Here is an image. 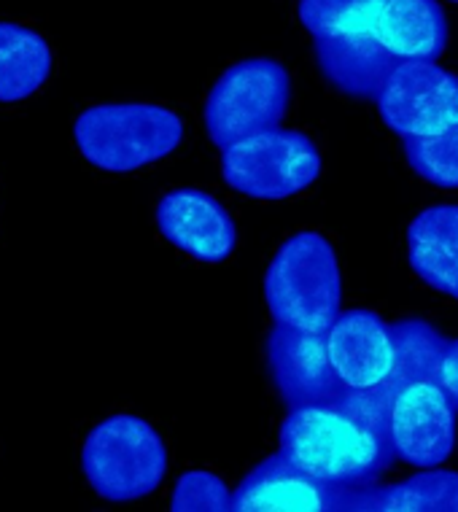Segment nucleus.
I'll list each match as a JSON object with an SVG mask.
<instances>
[{"mask_svg": "<svg viewBox=\"0 0 458 512\" xmlns=\"http://www.w3.org/2000/svg\"><path fill=\"white\" fill-rule=\"evenodd\" d=\"M281 453L326 486L370 488L394 467L388 407L375 394L318 399L291 407L278 434Z\"/></svg>", "mask_w": 458, "mask_h": 512, "instance_id": "obj_1", "label": "nucleus"}, {"mask_svg": "<svg viewBox=\"0 0 458 512\" xmlns=\"http://www.w3.org/2000/svg\"><path fill=\"white\" fill-rule=\"evenodd\" d=\"M265 300L275 324L326 332L343 302L335 246L318 232L291 235L267 267Z\"/></svg>", "mask_w": 458, "mask_h": 512, "instance_id": "obj_2", "label": "nucleus"}, {"mask_svg": "<svg viewBox=\"0 0 458 512\" xmlns=\"http://www.w3.org/2000/svg\"><path fill=\"white\" fill-rule=\"evenodd\" d=\"M73 141L97 170L133 173L173 154L184 141V122L154 103H106L76 116Z\"/></svg>", "mask_w": 458, "mask_h": 512, "instance_id": "obj_3", "label": "nucleus"}, {"mask_svg": "<svg viewBox=\"0 0 458 512\" xmlns=\"http://www.w3.org/2000/svg\"><path fill=\"white\" fill-rule=\"evenodd\" d=\"M81 469L106 502H135L154 494L168 472V448L149 421L138 415H111L87 434Z\"/></svg>", "mask_w": 458, "mask_h": 512, "instance_id": "obj_4", "label": "nucleus"}, {"mask_svg": "<svg viewBox=\"0 0 458 512\" xmlns=\"http://www.w3.org/2000/svg\"><path fill=\"white\" fill-rule=\"evenodd\" d=\"M291 76L281 62L254 57L224 71L205 100V130L221 151L246 135L273 130L289 111Z\"/></svg>", "mask_w": 458, "mask_h": 512, "instance_id": "obj_5", "label": "nucleus"}, {"mask_svg": "<svg viewBox=\"0 0 458 512\" xmlns=\"http://www.w3.org/2000/svg\"><path fill=\"white\" fill-rule=\"evenodd\" d=\"M221 173L235 192L254 200H286L305 192L321 173V154L300 130H262L224 149Z\"/></svg>", "mask_w": 458, "mask_h": 512, "instance_id": "obj_6", "label": "nucleus"}, {"mask_svg": "<svg viewBox=\"0 0 458 512\" xmlns=\"http://www.w3.org/2000/svg\"><path fill=\"white\" fill-rule=\"evenodd\" d=\"M380 119L394 133L437 135L458 124V76L434 60H405L378 92Z\"/></svg>", "mask_w": 458, "mask_h": 512, "instance_id": "obj_7", "label": "nucleus"}, {"mask_svg": "<svg viewBox=\"0 0 458 512\" xmlns=\"http://www.w3.org/2000/svg\"><path fill=\"white\" fill-rule=\"evenodd\" d=\"M456 407L434 378L410 380L388 402V434L399 461L434 469L456 448Z\"/></svg>", "mask_w": 458, "mask_h": 512, "instance_id": "obj_8", "label": "nucleus"}, {"mask_svg": "<svg viewBox=\"0 0 458 512\" xmlns=\"http://www.w3.org/2000/svg\"><path fill=\"white\" fill-rule=\"evenodd\" d=\"M326 354L345 391L378 394L397 367L394 329L372 310H345L326 329Z\"/></svg>", "mask_w": 458, "mask_h": 512, "instance_id": "obj_9", "label": "nucleus"}, {"mask_svg": "<svg viewBox=\"0 0 458 512\" xmlns=\"http://www.w3.org/2000/svg\"><path fill=\"white\" fill-rule=\"evenodd\" d=\"M356 491L326 486L283 453L248 472L232 494L235 512H340L353 510Z\"/></svg>", "mask_w": 458, "mask_h": 512, "instance_id": "obj_10", "label": "nucleus"}, {"mask_svg": "<svg viewBox=\"0 0 458 512\" xmlns=\"http://www.w3.org/2000/svg\"><path fill=\"white\" fill-rule=\"evenodd\" d=\"M267 367L289 410L345 394L326 354V332L275 324L267 337Z\"/></svg>", "mask_w": 458, "mask_h": 512, "instance_id": "obj_11", "label": "nucleus"}, {"mask_svg": "<svg viewBox=\"0 0 458 512\" xmlns=\"http://www.w3.org/2000/svg\"><path fill=\"white\" fill-rule=\"evenodd\" d=\"M157 227L168 243L205 265H219L238 243L235 221L216 197L200 189H173L157 203Z\"/></svg>", "mask_w": 458, "mask_h": 512, "instance_id": "obj_12", "label": "nucleus"}, {"mask_svg": "<svg viewBox=\"0 0 458 512\" xmlns=\"http://www.w3.org/2000/svg\"><path fill=\"white\" fill-rule=\"evenodd\" d=\"M370 33L399 62L437 60L448 44V19L437 0H380Z\"/></svg>", "mask_w": 458, "mask_h": 512, "instance_id": "obj_13", "label": "nucleus"}, {"mask_svg": "<svg viewBox=\"0 0 458 512\" xmlns=\"http://www.w3.org/2000/svg\"><path fill=\"white\" fill-rule=\"evenodd\" d=\"M316 60L324 76L337 92L348 98H375L388 79V73L397 68V57L367 33H345V36L316 38Z\"/></svg>", "mask_w": 458, "mask_h": 512, "instance_id": "obj_14", "label": "nucleus"}, {"mask_svg": "<svg viewBox=\"0 0 458 512\" xmlns=\"http://www.w3.org/2000/svg\"><path fill=\"white\" fill-rule=\"evenodd\" d=\"M407 259L426 286L458 300V205H432L415 216Z\"/></svg>", "mask_w": 458, "mask_h": 512, "instance_id": "obj_15", "label": "nucleus"}, {"mask_svg": "<svg viewBox=\"0 0 458 512\" xmlns=\"http://www.w3.org/2000/svg\"><path fill=\"white\" fill-rule=\"evenodd\" d=\"M52 46L33 27L0 22V103L33 98L52 76Z\"/></svg>", "mask_w": 458, "mask_h": 512, "instance_id": "obj_16", "label": "nucleus"}, {"mask_svg": "<svg viewBox=\"0 0 458 512\" xmlns=\"http://www.w3.org/2000/svg\"><path fill=\"white\" fill-rule=\"evenodd\" d=\"M353 510L370 512H458V472H423L397 486L359 488Z\"/></svg>", "mask_w": 458, "mask_h": 512, "instance_id": "obj_17", "label": "nucleus"}, {"mask_svg": "<svg viewBox=\"0 0 458 512\" xmlns=\"http://www.w3.org/2000/svg\"><path fill=\"white\" fill-rule=\"evenodd\" d=\"M391 329H394V340H397V367L383 391L375 394L386 407L391 397L410 380L434 378L442 348L448 343L432 324L418 321V318L397 321V324H391Z\"/></svg>", "mask_w": 458, "mask_h": 512, "instance_id": "obj_18", "label": "nucleus"}, {"mask_svg": "<svg viewBox=\"0 0 458 512\" xmlns=\"http://www.w3.org/2000/svg\"><path fill=\"white\" fill-rule=\"evenodd\" d=\"M407 165L429 184L458 189V124L437 135H405Z\"/></svg>", "mask_w": 458, "mask_h": 512, "instance_id": "obj_19", "label": "nucleus"}, {"mask_svg": "<svg viewBox=\"0 0 458 512\" xmlns=\"http://www.w3.org/2000/svg\"><path fill=\"white\" fill-rule=\"evenodd\" d=\"M380 0H300V22L313 38L367 33Z\"/></svg>", "mask_w": 458, "mask_h": 512, "instance_id": "obj_20", "label": "nucleus"}, {"mask_svg": "<svg viewBox=\"0 0 458 512\" xmlns=\"http://www.w3.org/2000/svg\"><path fill=\"white\" fill-rule=\"evenodd\" d=\"M173 512H227L232 510V491L227 483L213 472L192 469L178 477L173 496H170Z\"/></svg>", "mask_w": 458, "mask_h": 512, "instance_id": "obj_21", "label": "nucleus"}, {"mask_svg": "<svg viewBox=\"0 0 458 512\" xmlns=\"http://www.w3.org/2000/svg\"><path fill=\"white\" fill-rule=\"evenodd\" d=\"M434 380L440 383L442 391L448 394L450 405L456 407L458 413V340L445 343L440 362H437V372H434Z\"/></svg>", "mask_w": 458, "mask_h": 512, "instance_id": "obj_22", "label": "nucleus"}, {"mask_svg": "<svg viewBox=\"0 0 458 512\" xmlns=\"http://www.w3.org/2000/svg\"><path fill=\"white\" fill-rule=\"evenodd\" d=\"M450 3H458V0H450Z\"/></svg>", "mask_w": 458, "mask_h": 512, "instance_id": "obj_23", "label": "nucleus"}]
</instances>
